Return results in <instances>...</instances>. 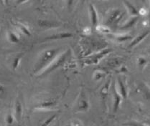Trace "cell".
<instances>
[{"label":"cell","instance_id":"6da1fadb","mask_svg":"<svg viewBox=\"0 0 150 126\" xmlns=\"http://www.w3.org/2000/svg\"><path fill=\"white\" fill-rule=\"evenodd\" d=\"M59 51H60V49L57 48L48 49L44 51L37 61L35 66V73L40 74L42 70L45 69L58 55Z\"/></svg>","mask_w":150,"mask_h":126},{"label":"cell","instance_id":"7a4b0ae2","mask_svg":"<svg viewBox=\"0 0 150 126\" xmlns=\"http://www.w3.org/2000/svg\"><path fill=\"white\" fill-rule=\"evenodd\" d=\"M70 51H66V52H63V53L59 54L54 59L53 61L51 63L47 68H45L44 70H42L40 75H48L49 73H50L51 72L54 71L58 68L61 67L62 65H63V64L65 63V62L66 61L67 58H68V55H69Z\"/></svg>","mask_w":150,"mask_h":126},{"label":"cell","instance_id":"3957f363","mask_svg":"<svg viewBox=\"0 0 150 126\" xmlns=\"http://www.w3.org/2000/svg\"><path fill=\"white\" fill-rule=\"evenodd\" d=\"M123 16H124V13H122L119 9H115L112 11V12L108 16L106 21V24L107 25H116L122 20Z\"/></svg>","mask_w":150,"mask_h":126},{"label":"cell","instance_id":"277c9868","mask_svg":"<svg viewBox=\"0 0 150 126\" xmlns=\"http://www.w3.org/2000/svg\"><path fill=\"white\" fill-rule=\"evenodd\" d=\"M89 14H90V19L91 22L92 26L93 27H96L98 26V14H97V11L96 9V8L94 7L93 4H91L89 5Z\"/></svg>","mask_w":150,"mask_h":126},{"label":"cell","instance_id":"5b68a950","mask_svg":"<svg viewBox=\"0 0 150 126\" xmlns=\"http://www.w3.org/2000/svg\"><path fill=\"white\" fill-rule=\"evenodd\" d=\"M113 96H114V106H113V111L114 113H116L119 109V106H120L122 100V97L121 96L120 94L116 90V88L114 87V92H113Z\"/></svg>","mask_w":150,"mask_h":126},{"label":"cell","instance_id":"8992f818","mask_svg":"<svg viewBox=\"0 0 150 126\" xmlns=\"http://www.w3.org/2000/svg\"><path fill=\"white\" fill-rule=\"evenodd\" d=\"M116 90L120 94L121 96L122 97L123 99H126L127 97V91L126 86L124 82L120 78H118V82H117V87H116Z\"/></svg>","mask_w":150,"mask_h":126},{"label":"cell","instance_id":"52a82bcc","mask_svg":"<svg viewBox=\"0 0 150 126\" xmlns=\"http://www.w3.org/2000/svg\"><path fill=\"white\" fill-rule=\"evenodd\" d=\"M139 20V16H136V17H133L128 20L126 23H124V25H122L120 27L121 30H127V29L132 28L136 25V23L138 22V20Z\"/></svg>","mask_w":150,"mask_h":126},{"label":"cell","instance_id":"ba28073f","mask_svg":"<svg viewBox=\"0 0 150 126\" xmlns=\"http://www.w3.org/2000/svg\"><path fill=\"white\" fill-rule=\"evenodd\" d=\"M73 36V34L70 32H62V33H58V34H55L52 36H50L46 38V39L47 40H57V39H65V38L71 37Z\"/></svg>","mask_w":150,"mask_h":126},{"label":"cell","instance_id":"9c48e42d","mask_svg":"<svg viewBox=\"0 0 150 126\" xmlns=\"http://www.w3.org/2000/svg\"><path fill=\"white\" fill-rule=\"evenodd\" d=\"M124 4L125 5L126 8L127 9V11H128L129 14H130L131 16H133V17H136V16H138V11L136 9V7L133 5L131 2H129L128 1H123Z\"/></svg>","mask_w":150,"mask_h":126},{"label":"cell","instance_id":"30bf717a","mask_svg":"<svg viewBox=\"0 0 150 126\" xmlns=\"http://www.w3.org/2000/svg\"><path fill=\"white\" fill-rule=\"evenodd\" d=\"M149 34V32L148 31V30L147 31L144 32L142 33V34H140L139 36H137L136 38H134V39L132 40V42H131L130 44H129V47H134L135 45H137V44H138L139 43L141 42L144 39H145V37H146Z\"/></svg>","mask_w":150,"mask_h":126},{"label":"cell","instance_id":"8fae6325","mask_svg":"<svg viewBox=\"0 0 150 126\" xmlns=\"http://www.w3.org/2000/svg\"><path fill=\"white\" fill-rule=\"evenodd\" d=\"M22 105L20 102L17 101V103H16L15 106H14V119H15L17 121H20L22 118Z\"/></svg>","mask_w":150,"mask_h":126},{"label":"cell","instance_id":"7c38bea8","mask_svg":"<svg viewBox=\"0 0 150 126\" xmlns=\"http://www.w3.org/2000/svg\"><path fill=\"white\" fill-rule=\"evenodd\" d=\"M7 39L9 42L13 43V44H17L20 42V36L14 32L13 31H9L7 32Z\"/></svg>","mask_w":150,"mask_h":126},{"label":"cell","instance_id":"4fadbf2b","mask_svg":"<svg viewBox=\"0 0 150 126\" xmlns=\"http://www.w3.org/2000/svg\"><path fill=\"white\" fill-rule=\"evenodd\" d=\"M14 25H15V26L17 27V29L21 32L22 34L26 35V36H30L31 35V32H30V29H29L28 26L21 23V22H16Z\"/></svg>","mask_w":150,"mask_h":126},{"label":"cell","instance_id":"5bb4252c","mask_svg":"<svg viewBox=\"0 0 150 126\" xmlns=\"http://www.w3.org/2000/svg\"><path fill=\"white\" fill-rule=\"evenodd\" d=\"M111 51V50L110 49H104V50L102 51V52H100L99 53L96 54V55H93V56L91 57V61L95 64H96L98 62V60H100L102 57H103V56H105L106 55H107L108 53H109Z\"/></svg>","mask_w":150,"mask_h":126},{"label":"cell","instance_id":"9a60e30c","mask_svg":"<svg viewBox=\"0 0 150 126\" xmlns=\"http://www.w3.org/2000/svg\"><path fill=\"white\" fill-rule=\"evenodd\" d=\"M79 111H86L88 109V103L86 99L82 98L79 101Z\"/></svg>","mask_w":150,"mask_h":126},{"label":"cell","instance_id":"2e32d148","mask_svg":"<svg viewBox=\"0 0 150 126\" xmlns=\"http://www.w3.org/2000/svg\"><path fill=\"white\" fill-rule=\"evenodd\" d=\"M55 105V103L52 101H47V102H45V103H41L40 105H38L37 108H40L41 110H48L50 109V108H52L53 105Z\"/></svg>","mask_w":150,"mask_h":126},{"label":"cell","instance_id":"e0dca14e","mask_svg":"<svg viewBox=\"0 0 150 126\" xmlns=\"http://www.w3.org/2000/svg\"><path fill=\"white\" fill-rule=\"evenodd\" d=\"M39 25L42 27L46 28H50V27H55L58 26L56 23H53V22H48V21H40Z\"/></svg>","mask_w":150,"mask_h":126},{"label":"cell","instance_id":"ac0fdd59","mask_svg":"<svg viewBox=\"0 0 150 126\" xmlns=\"http://www.w3.org/2000/svg\"><path fill=\"white\" fill-rule=\"evenodd\" d=\"M115 39L116 41L119 42H125V41L129 40V39H132V37L129 34H122V35H117L115 37Z\"/></svg>","mask_w":150,"mask_h":126},{"label":"cell","instance_id":"d6986e66","mask_svg":"<svg viewBox=\"0 0 150 126\" xmlns=\"http://www.w3.org/2000/svg\"><path fill=\"white\" fill-rule=\"evenodd\" d=\"M22 55H18V56L14 57L13 63H12V68H13V70L17 69L18 67L20 66V63H21V60H22Z\"/></svg>","mask_w":150,"mask_h":126},{"label":"cell","instance_id":"ffe728a7","mask_svg":"<svg viewBox=\"0 0 150 126\" xmlns=\"http://www.w3.org/2000/svg\"><path fill=\"white\" fill-rule=\"evenodd\" d=\"M105 75H106V73H105L103 70H96V71L95 72V73H94L93 78L95 80H101Z\"/></svg>","mask_w":150,"mask_h":126},{"label":"cell","instance_id":"44dd1931","mask_svg":"<svg viewBox=\"0 0 150 126\" xmlns=\"http://www.w3.org/2000/svg\"><path fill=\"white\" fill-rule=\"evenodd\" d=\"M137 63H138V65L141 68H144L145 65L148 63L147 59L145 58L144 57H139L137 58Z\"/></svg>","mask_w":150,"mask_h":126},{"label":"cell","instance_id":"7402d4cb","mask_svg":"<svg viewBox=\"0 0 150 126\" xmlns=\"http://www.w3.org/2000/svg\"><path fill=\"white\" fill-rule=\"evenodd\" d=\"M109 84H110V81L109 82H106V84L102 87L101 90H100V94H101V96L103 97V98H105V97L108 95V89H109Z\"/></svg>","mask_w":150,"mask_h":126},{"label":"cell","instance_id":"603a6c76","mask_svg":"<svg viewBox=\"0 0 150 126\" xmlns=\"http://www.w3.org/2000/svg\"><path fill=\"white\" fill-rule=\"evenodd\" d=\"M14 115H12V113H8L5 118V120L6 122L8 125H11L13 124L14 120Z\"/></svg>","mask_w":150,"mask_h":126},{"label":"cell","instance_id":"cb8c5ba5","mask_svg":"<svg viewBox=\"0 0 150 126\" xmlns=\"http://www.w3.org/2000/svg\"><path fill=\"white\" fill-rule=\"evenodd\" d=\"M97 30L100 32L103 33V34H108L110 32V30L108 27L106 26H103V25H100V26H97Z\"/></svg>","mask_w":150,"mask_h":126},{"label":"cell","instance_id":"d4e9b609","mask_svg":"<svg viewBox=\"0 0 150 126\" xmlns=\"http://www.w3.org/2000/svg\"><path fill=\"white\" fill-rule=\"evenodd\" d=\"M55 118H56V115H55L51 116V117L49 118L48 119L46 120L43 122L42 126H48L51 123V122H52V120H54V119H55Z\"/></svg>","mask_w":150,"mask_h":126},{"label":"cell","instance_id":"484cf974","mask_svg":"<svg viewBox=\"0 0 150 126\" xmlns=\"http://www.w3.org/2000/svg\"><path fill=\"white\" fill-rule=\"evenodd\" d=\"M146 13H147V12H146V9H144V8H142V9L139 10V12H138V14H139L140 15H142V16L145 15Z\"/></svg>","mask_w":150,"mask_h":126},{"label":"cell","instance_id":"4316f807","mask_svg":"<svg viewBox=\"0 0 150 126\" xmlns=\"http://www.w3.org/2000/svg\"><path fill=\"white\" fill-rule=\"evenodd\" d=\"M126 125H127V126H144V125H142V124L137 123V122H132V123H127V124H126Z\"/></svg>","mask_w":150,"mask_h":126},{"label":"cell","instance_id":"83f0119b","mask_svg":"<svg viewBox=\"0 0 150 126\" xmlns=\"http://www.w3.org/2000/svg\"><path fill=\"white\" fill-rule=\"evenodd\" d=\"M4 92H5V87H4V85H1V84H0V95H2V94H4Z\"/></svg>","mask_w":150,"mask_h":126},{"label":"cell","instance_id":"f1b7e54d","mask_svg":"<svg viewBox=\"0 0 150 126\" xmlns=\"http://www.w3.org/2000/svg\"><path fill=\"white\" fill-rule=\"evenodd\" d=\"M73 126H82L81 125V124H79V123H75L74 125H73Z\"/></svg>","mask_w":150,"mask_h":126}]
</instances>
